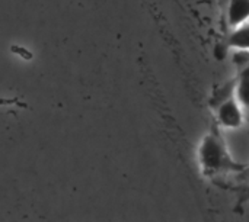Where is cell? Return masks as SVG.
I'll use <instances>...</instances> for the list:
<instances>
[{
	"label": "cell",
	"instance_id": "cell-1",
	"mask_svg": "<svg viewBox=\"0 0 249 222\" xmlns=\"http://www.w3.org/2000/svg\"><path fill=\"white\" fill-rule=\"evenodd\" d=\"M198 161L206 174H217L225 170L236 169L226 144L214 132L207 134L201 140L198 147Z\"/></svg>",
	"mask_w": 249,
	"mask_h": 222
},
{
	"label": "cell",
	"instance_id": "cell-2",
	"mask_svg": "<svg viewBox=\"0 0 249 222\" xmlns=\"http://www.w3.org/2000/svg\"><path fill=\"white\" fill-rule=\"evenodd\" d=\"M216 119L217 124L231 131H236L245 127L247 124V115L242 109L241 103L236 100L235 96L225 99L216 109Z\"/></svg>",
	"mask_w": 249,
	"mask_h": 222
},
{
	"label": "cell",
	"instance_id": "cell-3",
	"mask_svg": "<svg viewBox=\"0 0 249 222\" xmlns=\"http://www.w3.org/2000/svg\"><path fill=\"white\" fill-rule=\"evenodd\" d=\"M226 22L231 29L249 22V0H229L226 7Z\"/></svg>",
	"mask_w": 249,
	"mask_h": 222
},
{
	"label": "cell",
	"instance_id": "cell-4",
	"mask_svg": "<svg viewBox=\"0 0 249 222\" xmlns=\"http://www.w3.org/2000/svg\"><path fill=\"white\" fill-rule=\"evenodd\" d=\"M236 100L241 103L242 109L245 111V115H247V121L249 119V65H247L239 77H238V81L235 84V95Z\"/></svg>",
	"mask_w": 249,
	"mask_h": 222
},
{
	"label": "cell",
	"instance_id": "cell-5",
	"mask_svg": "<svg viewBox=\"0 0 249 222\" xmlns=\"http://www.w3.org/2000/svg\"><path fill=\"white\" fill-rule=\"evenodd\" d=\"M228 47L235 51L249 52V22L231 31L228 36Z\"/></svg>",
	"mask_w": 249,
	"mask_h": 222
},
{
	"label": "cell",
	"instance_id": "cell-6",
	"mask_svg": "<svg viewBox=\"0 0 249 222\" xmlns=\"http://www.w3.org/2000/svg\"><path fill=\"white\" fill-rule=\"evenodd\" d=\"M245 172H247V173L249 174V167H247V169H245Z\"/></svg>",
	"mask_w": 249,
	"mask_h": 222
}]
</instances>
